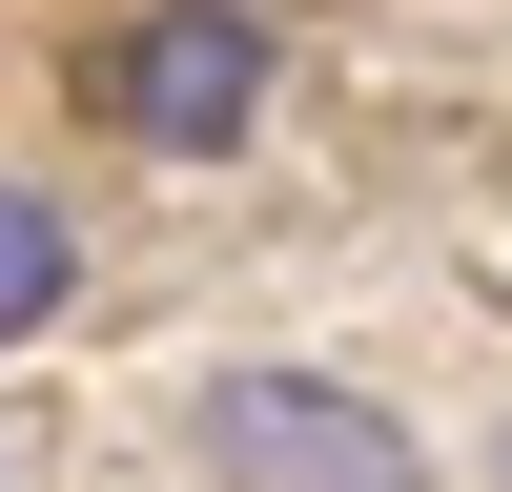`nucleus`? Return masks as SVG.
Segmentation results:
<instances>
[{"instance_id": "obj_1", "label": "nucleus", "mask_w": 512, "mask_h": 492, "mask_svg": "<svg viewBox=\"0 0 512 492\" xmlns=\"http://www.w3.org/2000/svg\"><path fill=\"white\" fill-rule=\"evenodd\" d=\"M82 103H103L123 144L205 164V144H246V123H267V41H246L226 0H164V21H123L103 62H82Z\"/></svg>"}, {"instance_id": "obj_2", "label": "nucleus", "mask_w": 512, "mask_h": 492, "mask_svg": "<svg viewBox=\"0 0 512 492\" xmlns=\"http://www.w3.org/2000/svg\"><path fill=\"white\" fill-rule=\"evenodd\" d=\"M205 472L226 492H410V431L349 390H308V369H226L205 390Z\"/></svg>"}, {"instance_id": "obj_3", "label": "nucleus", "mask_w": 512, "mask_h": 492, "mask_svg": "<svg viewBox=\"0 0 512 492\" xmlns=\"http://www.w3.org/2000/svg\"><path fill=\"white\" fill-rule=\"evenodd\" d=\"M62 287H82V246H62V205H21V185H0V349H21V328L62 308Z\"/></svg>"}]
</instances>
